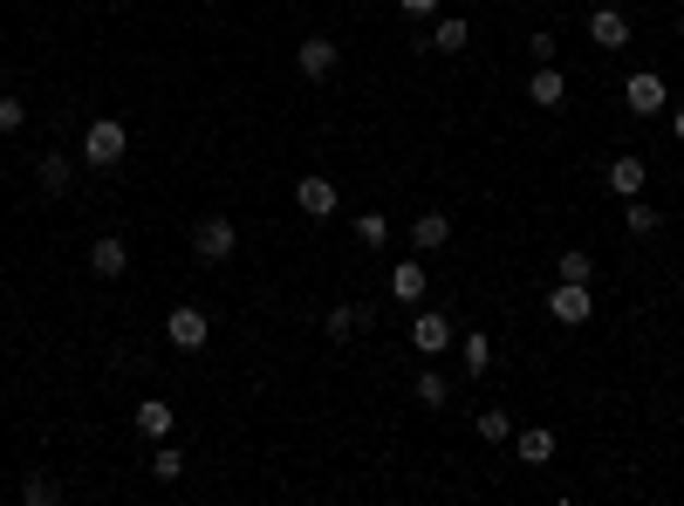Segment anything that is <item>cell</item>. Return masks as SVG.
Segmentation results:
<instances>
[{"mask_svg":"<svg viewBox=\"0 0 684 506\" xmlns=\"http://www.w3.org/2000/svg\"><path fill=\"white\" fill-rule=\"evenodd\" d=\"M527 96H535L541 110H562V104H568V75L554 69V62H535V75H527Z\"/></svg>","mask_w":684,"mask_h":506,"instance_id":"7c38bea8","label":"cell"},{"mask_svg":"<svg viewBox=\"0 0 684 506\" xmlns=\"http://www.w3.org/2000/svg\"><path fill=\"white\" fill-rule=\"evenodd\" d=\"M671 137H677V144H684V110H671Z\"/></svg>","mask_w":684,"mask_h":506,"instance_id":"f546056e","label":"cell"},{"mask_svg":"<svg viewBox=\"0 0 684 506\" xmlns=\"http://www.w3.org/2000/svg\"><path fill=\"white\" fill-rule=\"evenodd\" d=\"M411 246L418 253H445L452 246V213H418L411 219Z\"/></svg>","mask_w":684,"mask_h":506,"instance_id":"4fadbf2b","label":"cell"},{"mask_svg":"<svg viewBox=\"0 0 684 506\" xmlns=\"http://www.w3.org/2000/svg\"><path fill=\"white\" fill-rule=\"evenodd\" d=\"M677 301H684V281H677Z\"/></svg>","mask_w":684,"mask_h":506,"instance_id":"1f68e13d","label":"cell"},{"mask_svg":"<svg viewBox=\"0 0 684 506\" xmlns=\"http://www.w3.org/2000/svg\"><path fill=\"white\" fill-rule=\"evenodd\" d=\"M554 281H596V261L581 246H562V267H554Z\"/></svg>","mask_w":684,"mask_h":506,"instance_id":"603a6c76","label":"cell"},{"mask_svg":"<svg viewBox=\"0 0 684 506\" xmlns=\"http://www.w3.org/2000/svg\"><path fill=\"white\" fill-rule=\"evenodd\" d=\"M411 397L424 403V411H445V403H452V384H445V376H439V370H418V384H411Z\"/></svg>","mask_w":684,"mask_h":506,"instance_id":"44dd1931","label":"cell"},{"mask_svg":"<svg viewBox=\"0 0 684 506\" xmlns=\"http://www.w3.org/2000/svg\"><path fill=\"white\" fill-rule=\"evenodd\" d=\"M514 459H520V466H548V459H554V432H548V424H527V432H514Z\"/></svg>","mask_w":684,"mask_h":506,"instance_id":"e0dca14e","label":"cell"},{"mask_svg":"<svg viewBox=\"0 0 684 506\" xmlns=\"http://www.w3.org/2000/svg\"><path fill=\"white\" fill-rule=\"evenodd\" d=\"M411 349H418V357H439V349H452V315L424 309V315L411 322Z\"/></svg>","mask_w":684,"mask_h":506,"instance_id":"30bf717a","label":"cell"},{"mask_svg":"<svg viewBox=\"0 0 684 506\" xmlns=\"http://www.w3.org/2000/svg\"><path fill=\"white\" fill-rule=\"evenodd\" d=\"M89 274H96V281H123V274H131V240H123V233L89 240Z\"/></svg>","mask_w":684,"mask_h":506,"instance_id":"52a82bcc","label":"cell"},{"mask_svg":"<svg viewBox=\"0 0 684 506\" xmlns=\"http://www.w3.org/2000/svg\"><path fill=\"white\" fill-rule=\"evenodd\" d=\"M445 8V0H397V14H411V21H432Z\"/></svg>","mask_w":684,"mask_h":506,"instance_id":"f1b7e54d","label":"cell"},{"mask_svg":"<svg viewBox=\"0 0 684 506\" xmlns=\"http://www.w3.org/2000/svg\"><path fill=\"white\" fill-rule=\"evenodd\" d=\"M466 41H472V21H459V14H432V48H445V56H459Z\"/></svg>","mask_w":684,"mask_h":506,"instance_id":"d6986e66","label":"cell"},{"mask_svg":"<svg viewBox=\"0 0 684 506\" xmlns=\"http://www.w3.org/2000/svg\"><path fill=\"white\" fill-rule=\"evenodd\" d=\"M123 150H131V131H123L117 117H96V123H83V165H96V171H117V165H123Z\"/></svg>","mask_w":684,"mask_h":506,"instance_id":"6da1fadb","label":"cell"},{"mask_svg":"<svg viewBox=\"0 0 684 506\" xmlns=\"http://www.w3.org/2000/svg\"><path fill=\"white\" fill-rule=\"evenodd\" d=\"M644 179H650V171H644V158H637V150L610 158V192H616V198H644Z\"/></svg>","mask_w":684,"mask_h":506,"instance_id":"5bb4252c","label":"cell"},{"mask_svg":"<svg viewBox=\"0 0 684 506\" xmlns=\"http://www.w3.org/2000/svg\"><path fill=\"white\" fill-rule=\"evenodd\" d=\"M349 233H357V246H384V240H391V219H384V213H357V226H349Z\"/></svg>","mask_w":684,"mask_h":506,"instance_id":"d4e9b609","label":"cell"},{"mask_svg":"<svg viewBox=\"0 0 684 506\" xmlns=\"http://www.w3.org/2000/svg\"><path fill=\"white\" fill-rule=\"evenodd\" d=\"M479 438H487V445H506V438H514V418H506V403H487V411H479Z\"/></svg>","mask_w":684,"mask_h":506,"instance_id":"7402d4cb","label":"cell"},{"mask_svg":"<svg viewBox=\"0 0 684 506\" xmlns=\"http://www.w3.org/2000/svg\"><path fill=\"white\" fill-rule=\"evenodd\" d=\"M0 131H28V104H21V96H0Z\"/></svg>","mask_w":684,"mask_h":506,"instance_id":"4316f807","label":"cell"},{"mask_svg":"<svg viewBox=\"0 0 684 506\" xmlns=\"http://www.w3.org/2000/svg\"><path fill=\"white\" fill-rule=\"evenodd\" d=\"M677 185H684V171H677Z\"/></svg>","mask_w":684,"mask_h":506,"instance_id":"d6a6232c","label":"cell"},{"mask_svg":"<svg viewBox=\"0 0 684 506\" xmlns=\"http://www.w3.org/2000/svg\"><path fill=\"white\" fill-rule=\"evenodd\" d=\"M336 62H343V48L328 41V35H309L295 48V75L301 83H328V75H336Z\"/></svg>","mask_w":684,"mask_h":506,"instance_id":"8992f818","label":"cell"},{"mask_svg":"<svg viewBox=\"0 0 684 506\" xmlns=\"http://www.w3.org/2000/svg\"><path fill=\"white\" fill-rule=\"evenodd\" d=\"M295 206L309 213V219H328V213L343 206V192H336V179H322V171H309V179L295 185Z\"/></svg>","mask_w":684,"mask_h":506,"instance_id":"ba28073f","label":"cell"},{"mask_svg":"<svg viewBox=\"0 0 684 506\" xmlns=\"http://www.w3.org/2000/svg\"><path fill=\"white\" fill-rule=\"evenodd\" d=\"M623 226H629V233H657V226H664V219H657V206H644V198H623Z\"/></svg>","mask_w":684,"mask_h":506,"instance_id":"cb8c5ba5","label":"cell"},{"mask_svg":"<svg viewBox=\"0 0 684 506\" xmlns=\"http://www.w3.org/2000/svg\"><path fill=\"white\" fill-rule=\"evenodd\" d=\"M424 288H432L424 261H397V267H391V281H384V294H397V301H424Z\"/></svg>","mask_w":684,"mask_h":506,"instance_id":"9a60e30c","label":"cell"},{"mask_svg":"<svg viewBox=\"0 0 684 506\" xmlns=\"http://www.w3.org/2000/svg\"><path fill=\"white\" fill-rule=\"evenodd\" d=\"M233 246H240V233H233V219H226V213H206L192 226V253L206 267H226V261H233Z\"/></svg>","mask_w":684,"mask_h":506,"instance_id":"3957f363","label":"cell"},{"mask_svg":"<svg viewBox=\"0 0 684 506\" xmlns=\"http://www.w3.org/2000/svg\"><path fill=\"white\" fill-rule=\"evenodd\" d=\"M677 41H684V14H677Z\"/></svg>","mask_w":684,"mask_h":506,"instance_id":"4dcf8cb0","label":"cell"},{"mask_svg":"<svg viewBox=\"0 0 684 506\" xmlns=\"http://www.w3.org/2000/svg\"><path fill=\"white\" fill-rule=\"evenodd\" d=\"M179 472H185L179 445H165V438H158V451H151V479H165V486H171V479H179Z\"/></svg>","mask_w":684,"mask_h":506,"instance_id":"484cf974","label":"cell"},{"mask_svg":"<svg viewBox=\"0 0 684 506\" xmlns=\"http://www.w3.org/2000/svg\"><path fill=\"white\" fill-rule=\"evenodd\" d=\"M548 315L562 322V328H581L596 315V294H589V281H554L548 288Z\"/></svg>","mask_w":684,"mask_h":506,"instance_id":"277c9868","label":"cell"},{"mask_svg":"<svg viewBox=\"0 0 684 506\" xmlns=\"http://www.w3.org/2000/svg\"><path fill=\"white\" fill-rule=\"evenodd\" d=\"M527 56H535V62H554V35L535 28V35H527Z\"/></svg>","mask_w":684,"mask_h":506,"instance_id":"83f0119b","label":"cell"},{"mask_svg":"<svg viewBox=\"0 0 684 506\" xmlns=\"http://www.w3.org/2000/svg\"><path fill=\"white\" fill-rule=\"evenodd\" d=\"M459 370L466 376H487L493 370V336H487V328H466V336H459Z\"/></svg>","mask_w":684,"mask_h":506,"instance_id":"2e32d148","label":"cell"},{"mask_svg":"<svg viewBox=\"0 0 684 506\" xmlns=\"http://www.w3.org/2000/svg\"><path fill=\"white\" fill-rule=\"evenodd\" d=\"M131 424H137V432H144V438H171V424H179V411H171V403H165V397H144Z\"/></svg>","mask_w":684,"mask_h":506,"instance_id":"ac0fdd59","label":"cell"},{"mask_svg":"<svg viewBox=\"0 0 684 506\" xmlns=\"http://www.w3.org/2000/svg\"><path fill=\"white\" fill-rule=\"evenodd\" d=\"M69 493H62V479H48V472H28L21 479V506H62Z\"/></svg>","mask_w":684,"mask_h":506,"instance_id":"ffe728a7","label":"cell"},{"mask_svg":"<svg viewBox=\"0 0 684 506\" xmlns=\"http://www.w3.org/2000/svg\"><path fill=\"white\" fill-rule=\"evenodd\" d=\"M165 342L179 349V357H199V349L213 342V315H206V309H192V301H179V309L165 315Z\"/></svg>","mask_w":684,"mask_h":506,"instance_id":"7a4b0ae2","label":"cell"},{"mask_svg":"<svg viewBox=\"0 0 684 506\" xmlns=\"http://www.w3.org/2000/svg\"><path fill=\"white\" fill-rule=\"evenodd\" d=\"M623 104H629V117H657V110L671 104V83H664L657 69H637V75L623 83Z\"/></svg>","mask_w":684,"mask_h":506,"instance_id":"5b68a950","label":"cell"},{"mask_svg":"<svg viewBox=\"0 0 684 506\" xmlns=\"http://www.w3.org/2000/svg\"><path fill=\"white\" fill-rule=\"evenodd\" d=\"M35 185H41L48 198H69V192H75V165L62 158V150H41V158H35Z\"/></svg>","mask_w":684,"mask_h":506,"instance_id":"9c48e42d","label":"cell"},{"mask_svg":"<svg viewBox=\"0 0 684 506\" xmlns=\"http://www.w3.org/2000/svg\"><path fill=\"white\" fill-rule=\"evenodd\" d=\"M589 41L596 48H629V21L610 8V0H596V8H589Z\"/></svg>","mask_w":684,"mask_h":506,"instance_id":"8fae6325","label":"cell"}]
</instances>
